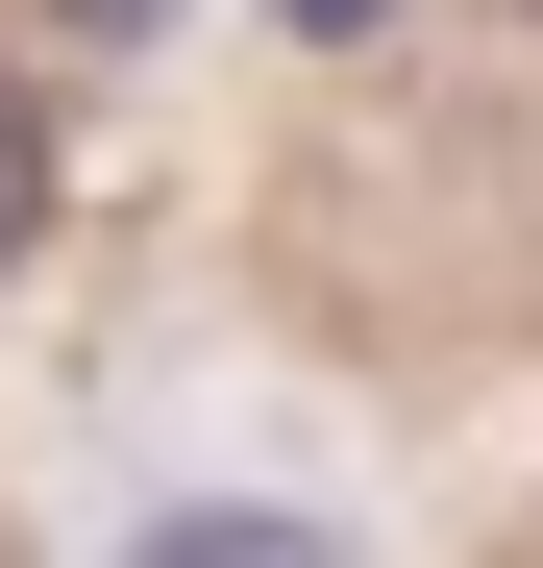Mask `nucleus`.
Wrapping results in <instances>:
<instances>
[{
    "label": "nucleus",
    "instance_id": "obj_1",
    "mask_svg": "<svg viewBox=\"0 0 543 568\" xmlns=\"http://www.w3.org/2000/svg\"><path fill=\"white\" fill-rule=\"evenodd\" d=\"M25 223H50V100L0 74V247H25Z\"/></svg>",
    "mask_w": 543,
    "mask_h": 568
}]
</instances>
